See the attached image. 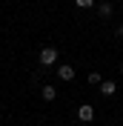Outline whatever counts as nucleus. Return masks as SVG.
<instances>
[{
  "label": "nucleus",
  "mask_w": 123,
  "mask_h": 126,
  "mask_svg": "<svg viewBox=\"0 0 123 126\" xmlns=\"http://www.w3.org/2000/svg\"><path fill=\"white\" fill-rule=\"evenodd\" d=\"M40 63H43V66H54V63H57V49L46 46L43 52H40Z\"/></svg>",
  "instance_id": "obj_1"
},
{
  "label": "nucleus",
  "mask_w": 123,
  "mask_h": 126,
  "mask_svg": "<svg viewBox=\"0 0 123 126\" xmlns=\"http://www.w3.org/2000/svg\"><path fill=\"white\" fill-rule=\"evenodd\" d=\"M77 118L83 120V123H89V120L94 118V106H92V103H83V106L77 109Z\"/></svg>",
  "instance_id": "obj_2"
},
{
  "label": "nucleus",
  "mask_w": 123,
  "mask_h": 126,
  "mask_svg": "<svg viewBox=\"0 0 123 126\" xmlns=\"http://www.w3.org/2000/svg\"><path fill=\"white\" fill-rule=\"evenodd\" d=\"M115 92H117V83H115V80H103V83H100V94H106V97H112Z\"/></svg>",
  "instance_id": "obj_3"
},
{
  "label": "nucleus",
  "mask_w": 123,
  "mask_h": 126,
  "mask_svg": "<svg viewBox=\"0 0 123 126\" xmlns=\"http://www.w3.org/2000/svg\"><path fill=\"white\" fill-rule=\"evenodd\" d=\"M57 78H60V80H66V83H69V80L75 78V69H72V66H57Z\"/></svg>",
  "instance_id": "obj_4"
},
{
  "label": "nucleus",
  "mask_w": 123,
  "mask_h": 126,
  "mask_svg": "<svg viewBox=\"0 0 123 126\" xmlns=\"http://www.w3.org/2000/svg\"><path fill=\"white\" fill-rule=\"evenodd\" d=\"M40 94H43V100H54V97H57V89H54V86H49V83H46V86L40 89Z\"/></svg>",
  "instance_id": "obj_5"
},
{
  "label": "nucleus",
  "mask_w": 123,
  "mask_h": 126,
  "mask_svg": "<svg viewBox=\"0 0 123 126\" xmlns=\"http://www.w3.org/2000/svg\"><path fill=\"white\" fill-rule=\"evenodd\" d=\"M97 15L100 17H112V3H97Z\"/></svg>",
  "instance_id": "obj_6"
},
{
  "label": "nucleus",
  "mask_w": 123,
  "mask_h": 126,
  "mask_svg": "<svg viewBox=\"0 0 123 126\" xmlns=\"http://www.w3.org/2000/svg\"><path fill=\"white\" fill-rule=\"evenodd\" d=\"M89 86H100V83H103V75H97V72H89Z\"/></svg>",
  "instance_id": "obj_7"
},
{
  "label": "nucleus",
  "mask_w": 123,
  "mask_h": 126,
  "mask_svg": "<svg viewBox=\"0 0 123 126\" xmlns=\"http://www.w3.org/2000/svg\"><path fill=\"white\" fill-rule=\"evenodd\" d=\"M80 9H94V0H75Z\"/></svg>",
  "instance_id": "obj_8"
},
{
  "label": "nucleus",
  "mask_w": 123,
  "mask_h": 126,
  "mask_svg": "<svg viewBox=\"0 0 123 126\" xmlns=\"http://www.w3.org/2000/svg\"><path fill=\"white\" fill-rule=\"evenodd\" d=\"M117 37H123V23H120V26H117Z\"/></svg>",
  "instance_id": "obj_9"
},
{
  "label": "nucleus",
  "mask_w": 123,
  "mask_h": 126,
  "mask_svg": "<svg viewBox=\"0 0 123 126\" xmlns=\"http://www.w3.org/2000/svg\"><path fill=\"white\" fill-rule=\"evenodd\" d=\"M120 69H123V60H120Z\"/></svg>",
  "instance_id": "obj_10"
}]
</instances>
